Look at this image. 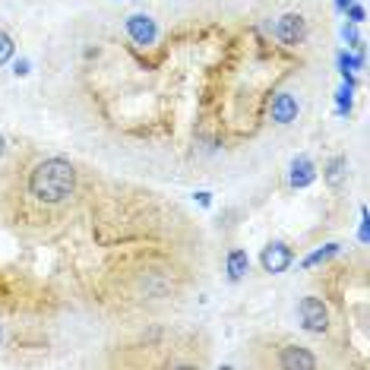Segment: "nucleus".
<instances>
[{
  "mask_svg": "<svg viewBox=\"0 0 370 370\" xmlns=\"http://www.w3.org/2000/svg\"><path fill=\"white\" fill-rule=\"evenodd\" d=\"M13 51H16L13 38H10L7 32H0V67H3V64H7V60L13 57Z\"/></svg>",
  "mask_w": 370,
  "mask_h": 370,
  "instance_id": "obj_14",
  "label": "nucleus"
},
{
  "mask_svg": "<svg viewBox=\"0 0 370 370\" xmlns=\"http://www.w3.org/2000/svg\"><path fill=\"white\" fill-rule=\"evenodd\" d=\"M225 269H228V279L231 281H241L247 272H250V257H247V250H241V247H234V250L228 253V259H225Z\"/></svg>",
  "mask_w": 370,
  "mask_h": 370,
  "instance_id": "obj_10",
  "label": "nucleus"
},
{
  "mask_svg": "<svg viewBox=\"0 0 370 370\" xmlns=\"http://www.w3.org/2000/svg\"><path fill=\"white\" fill-rule=\"evenodd\" d=\"M348 3H355V0H335V10H339V13H345Z\"/></svg>",
  "mask_w": 370,
  "mask_h": 370,
  "instance_id": "obj_20",
  "label": "nucleus"
},
{
  "mask_svg": "<svg viewBox=\"0 0 370 370\" xmlns=\"http://www.w3.org/2000/svg\"><path fill=\"white\" fill-rule=\"evenodd\" d=\"M291 263H295V253H291L288 244H281V241L266 244L263 247V253H259V266H263V272H269V275L285 272Z\"/></svg>",
  "mask_w": 370,
  "mask_h": 370,
  "instance_id": "obj_5",
  "label": "nucleus"
},
{
  "mask_svg": "<svg viewBox=\"0 0 370 370\" xmlns=\"http://www.w3.org/2000/svg\"><path fill=\"white\" fill-rule=\"evenodd\" d=\"M0 342H3V326H0Z\"/></svg>",
  "mask_w": 370,
  "mask_h": 370,
  "instance_id": "obj_22",
  "label": "nucleus"
},
{
  "mask_svg": "<svg viewBox=\"0 0 370 370\" xmlns=\"http://www.w3.org/2000/svg\"><path fill=\"white\" fill-rule=\"evenodd\" d=\"M297 313H301V326L313 335H323L329 329V311L320 297H301L297 304Z\"/></svg>",
  "mask_w": 370,
  "mask_h": 370,
  "instance_id": "obj_2",
  "label": "nucleus"
},
{
  "mask_svg": "<svg viewBox=\"0 0 370 370\" xmlns=\"http://www.w3.org/2000/svg\"><path fill=\"white\" fill-rule=\"evenodd\" d=\"M13 73H16V76H29V73H32V64H29L26 57H23V60H16V64H13Z\"/></svg>",
  "mask_w": 370,
  "mask_h": 370,
  "instance_id": "obj_18",
  "label": "nucleus"
},
{
  "mask_svg": "<svg viewBox=\"0 0 370 370\" xmlns=\"http://www.w3.org/2000/svg\"><path fill=\"white\" fill-rule=\"evenodd\" d=\"M275 38H279L285 48L304 45V38H307V19H304L301 13L279 16V23H275Z\"/></svg>",
  "mask_w": 370,
  "mask_h": 370,
  "instance_id": "obj_3",
  "label": "nucleus"
},
{
  "mask_svg": "<svg viewBox=\"0 0 370 370\" xmlns=\"http://www.w3.org/2000/svg\"><path fill=\"white\" fill-rule=\"evenodd\" d=\"M342 38H345V45H351V48H358V51H364V41H361V35H358L355 23H348L345 29H342Z\"/></svg>",
  "mask_w": 370,
  "mask_h": 370,
  "instance_id": "obj_16",
  "label": "nucleus"
},
{
  "mask_svg": "<svg viewBox=\"0 0 370 370\" xmlns=\"http://www.w3.org/2000/svg\"><path fill=\"white\" fill-rule=\"evenodd\" d=\"M196 203H200V206H212V193L200 190V193H196Z\"/></svg>",
  "mask_w": 370,
  "mask_h": 370,
  "instance_id": "obj_19",
  "label": "nucleus"
},
{
  "mask_svg": "<svg viewBox=\"0 0 370 370\" xmlns=\"http://www.w3.org/2000/svg\"><path fill=\"white\" fill-rule=\"evenodd\" d=\"M345 16H348V23L361 26L364 19H367V10H364V3H348V7H345Z\"/></svg>",
  "mask_w": 370,
  "mask_h": 370,
  "instance_id": "obj_15",
  "label": "nucleus"
},
{
  "mask_svg": "<svg viewBox=\"0 0 370 370\" xmlns=\"http://www.w3.org/2000/svg\"><path fill=\"white\" fill-rule=\"evenodd\" d=\"M358 237H361V244L370 241V228H367V209H361V228H358Z\"/></svg>",
  "mask_w": 370,
  "mask_h": 370,
  "instance_id": "obj_17",
  "label": "nucleus"
},
{
  "mask_svg": "<svg viewBox=\"0 0 370 370\" xmlns=\"http://www.w3.org/2000/svg\"><path fill=\"white\" fill-rule=\"evenodd\" d=\"M127 35L133 38V45L140 48H149V45H156V38H158V26L152 16L146 13H130L127 16V23H124Z\"/></svg>",
  "mask_w": 370,
  "mask_h": 370,
  "instance_id": "obj_4",
  "label": "nucleus"
},
{
  "mask_svg": "<svg viewBox=\"0 0 370 370\" xmlns=\"http://www.w3.org/2000/svg\"><path fill=\"white\" fill-rule=\"evenodd\" d=\"M339 70H342V73H355V70H364V51L361 54L342 51L339 54Z\"/></svg>",
  "mask_w": 370,
  "mask_h": 370,
  "instance_id": "obj_12",
  "label": "nucleus"
},
{
  "mask_svg": "<svg viewBox=\"0 0 370 370\" xmlns=\"http://www.w3.org/2000/svg\"><path fill=\"white\" fill-rule=\"evenodd\" d=\"M279 364L285 370H313L317 367V358L301 345H285L281 348V355H279Z\"/></svg>",
  "mask_w": 370,
  "mask_h": 370,
  "instance_id": "obj_6",
  "label": "nucleus"
},
{
  "mask_svg": "<svg viewBox=\"0 0 370 370\" xmlns=\"http://www.w3.org/2000/svg\"><path fill=\"white\" fill-rule=\"evenodd\" d=\"M76 190V168L67 158H45L38 162L29 174V193L45 206L70 200Z\"/></svg>",
  "mask_w": 370,
  "mask_h": 370,
  "instance_id": "obj_1",
  "label": "nucleus"
},
{
  "mask_svg": "<svg viewBox=\"0 0 370 370\" xmlns=\"http://www.w3.org/2000/svg\"><path fill=\"white\" fill-rule=\"evenodd\" d=\"M288 181H291V187H295V190H304V187H311L313 181H317V165H313L307 156H297L295 162H291Z\"/></svg>",
  "mask_w": 370,
  "mask_h": 370,
  "instance_id": "obj_7",
  "label": "nucleus"
},
{
  "mask_svg": "<svg viewBox=\"0 0 370 370\" xmlns=\"http://www.w3.org/2000/svg\"><path fill=\"white\" fill-rule=\"evenodd\" d=\"M345 178H348V158L345 156H333L329 162H326V168H323V181L335 190V187L345 184Z\"/></svg>",
  "mask_w": 370,
  "mask_h": 370,
  "instance_id": "obj_9",
  "label": "nucleus"
},
{
  "mask_svg": "<svg viewBox=\"0 0 370 370\" xmlns=\"http://www.w3.org/2000/svg\"><path fill=\"white\" fill-rule=\"evenodd\" d=\"M295 118H297V98L291 95V92H279V95L272 98V120L285 127Z\"/></svg>",
  "mask_w": 370,
  "mask_h": 370,
  "instance_id": "obj_8",
  "label": "nucleus"
},
{
  "mask_svg": "<svg viewBox=\"0 0 370 370\" xmlns=\"http://www.w3.org/2000/svg\"><path fill=\"white\" fill-rule=\"evenodd\" d=\"M339 253H342V244H335V241H333V244H326V247H320V250H313L311 257H304L301 266L304 269H313V266H320V263H326V259L339 257Z\"/></svg>",
  "mask_w": 370,
  "mask_h": 370,
  "instance_id": "obj_11",
  "label": "nucleus"
},
{
  "mask_svg": "<svg viewBox=\"0 0 370 370\" xmlns=\"http://www.w3.org/2000/svg\"><path fill=\"white\" fill-rule=\"evenodd\" d=\"M3 149H7V140H3V136H0V156H3Z\"/></svg>",
  "mask_w": 370,
  "mask_h": 370,
  "instance_id": "obj_21",
  "label": "nucleus"
},
{
  "mask_svg": "<svg viewBox=\"0 0 370 370\" xmlns=\"http://www.w3.org/2000/svg\"><path fill=\"white\" fill-rule=\"evenodd\" d=\"M335 102H339V114L342 118H348V114H351V86H348V82L335 92Z\"/></svg>",
  "mask_w": 370,
  "mask_h": 370,
  "instance_id": "obj_13",
  "label": "nucleus"
}]
</instances>
